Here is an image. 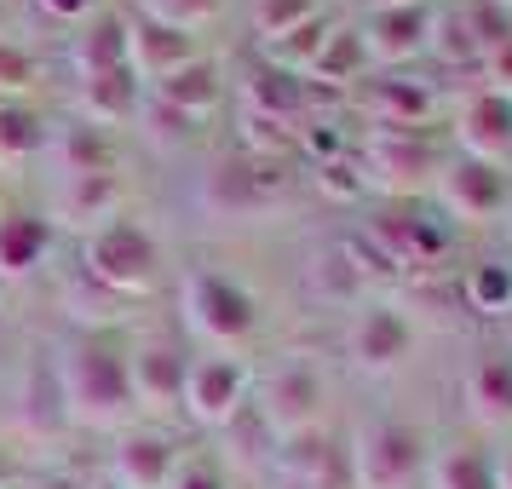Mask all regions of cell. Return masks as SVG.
<instances>
[{"label": "cell", "mask_w": 512, "mask_h": 489, "mask_svg": "<svg viewBox=\"0 0 512 489\" xmlns=\"http://www.w3.org/2000/svg\"><path fill=\"white\" fill-rule=\"evenodd\" d=\"M52 386H58V409L64 426L81 432H121L127 420L139 415L133 403V374H127V351L110 334H70L64 346L52 351Z\"/></svg>", "instance_id": "1"}, {"label": "cell", "mask_w": 512, "mask_h": 489, "mask_svg": "<svg viewBox=\"0 0 512 489\" xmlns=\"http://www.w3.org/2000/svg\"><path fill=\"white\" fill-rule=\"evenodd\" d=\"M346 461H351V489H420L432 443L415 420L369 415L357 420V432L346 438Z\"/></svg>", "instance_id": "2"}, {"label": "cell", "mask_w": 512, "mask_h": 489, "mask_svg": "<svg viewBox=\"0 0 512 489\" xmlns=\"http://www.w3.org/2000/svg\"><path fill=\"white\" fill-rule=\"evenodd\" d=\"M179 317L213 351H236L259 334V300L236 277L213 271V265L185 271V282H179Z\"/></svg>", "instance_id": "3"}, {"label": "cell", "mask_w": 512, "mask_h": 489, "mask_svg": "<svg viewBox=\"0 0 512 489\" xmlns=\"http://www.w3.org/2000/svg\"><path fill=\"white\" fill-rule=\"evenodd\" d=\"M81 271H87L98 288L121 294V300L150 294V288L162 282V242H156L150 225L116 213L110 225H98V231L81 236Z\"/></svg>", "instance_id": "4"}, {"label": "cell", "mask_w": 512, "mask_h": 489, "mask_svg": "<svg viewBox=\"0 0 512 489\" xmlns=\"http://www.w3.org/2000/svg\"><path fill=\"white\" fill-rule=\"evenodd\" d=\"M357 167H363V185L369 190H386L397 202H409V196L438 185L443 150L426 127H369Z\"/></svg>", "instance_id": "5"}, {"label": "cell", "mask_w": 512, "mask_h": 489, "mask_svg": "<svg viewBox=\"0 0 512 489\" xmlns=\"http://www.w3.org/2000/svg\"><path fill=\"white\" fill-rule=\"evenodd\" d=\"M254 409L265 415L271 438L277 443H294L305 432L323 426V409H328V380L311 357H288L277 369L265 374V386L254 392Z\"/></svg>", "instance_id": "6"}, {"label": "cell", "mask_w": 512, "mask_h": 489, "mask_svg": "<svg viewBox=\"0 0 512 489\" xmlns=\"http://www.w3.org/2000/svg\"><path fill=\"white\" fill-rule=\"evenodd\" d=\"M248 403V363L236 351H202L185 363V392H179V415L225 432L236 420V409Z\"/></svg>", "instance_id": "7"}, {"label": "cell", "mask_w": 512, "mask_h": 489, "mask_svg": "<svg viewBox=\"0 0 512 489\" xmlns=\"http://www.w3.org/2000/svg\"><path fill=\"white\" fill-rule=\"evenodd\" d=\"M432 196L443 202L449 219L489 225V219H507L512 208V173L495 162H478V156H443Z\"/></svg>", "instance_id": "8"}, {"label": "cell", "mask_w": 512, "mask_h": 489, "mask_svg": "<svg viewBox=\"0 0 512 489\" xmlns=\"http://www.w3.org/2000/svg\"><path fill=\"white\" fill-rule=\"evenodd\" d=\"M415 340H420L415 317L392 300H363L346 328V351L363 374H397L415 357Z\"/></svg>", "instance_id": "9"}, {"label": "cell", "mask_w": 512, "mask_h": 489, "mask_svg": "<svg viewBox=\"0 0 512 489\" xmlns=\"http://www.w3.org/2000/svg\"><path fill=\"white\" fill-rule=\"evenodd\" d=\"M185 363L190 351L173 340V334H144L139 346L127 351V374H133V403L162 415V409H179V392H185Z\"/></svg>", "instance_id": "10"}, {"label": "cell", "mask_w": 512, "mask_h": 489, "mask_svg": "<svg viewBox=\"0 0 512 489\" xmlns=\"http://www.w3.org/2000/svg\"><path fill=\"white\" fill-rule=\"evenodd\" d=\"M127 202V185H121V167L110 173H75V179H52V231L58 225H70V231H98V225H110Z\"/></svg>", "instance_id": "11"}, {"label": "cell", "mask_w": 512, "mask_h": 489, "mask_svg": "<svg viewBox=\"0 0 512 489\" xmlns=\"http://www.w3.org/2000/svg\"><path fill=\"white\" fill-rule=\"evenodd\" d=\"M369 236L380 242V254L392 259V265H443V259L455 254L449 219L420 213V208H397V213H386V219H374Z\"/></svg>", "instance_id": "12"}, {"label": "cell", "mask_w": 512, "mask_h": 489, "mask_svg": "<svg viewBox=\"0 0 512 489\" xmlns=\"http://www.w3.org/2000/svg\"><path fill=\"white\" fill-rule=\"evenodd\" d=\"M179 455H185V449H173V438H167L162 426H133V432H121L116 449H110L104 484H116V489H167Z\"/></svg>", "instance_id": "13"}, {"label": "cell", "mask_w": 512, "mask_h": 489, "mask_svg": "<svg viewBox=\"0 0 512 489\" xmlns=\"http://www.w3.org/2000/svg\"><path fill=\"white\" fill-rule=\"evenodd\" d=\"M455 144H461V156L507 167V156H512V93L507 87H478L466 98L461 116H455Z\"/></svg>", "instance_id": "14"}, {"label": "cell", "mask_w": 512, "mask_h": 489, "mask_svg": "<svg viewBox=\"0 0 512 489\" xmlns=\"http://www.w3.org/2000/svg\"><path fill=\"white\" fill-rule=\"evenodd\" d=\"M202 58V35L196 29H179V24H156V18H127V64L139 70V81H162V75L185 70Z\"/></svg>", "instance_id": "15"}, {"label": "cell", "mask_w": 512, "mask_h": 489, "mask_svg": "<svg viewBox=\"0 0 512 489\" xmlns=\"http://www.w3.org/2000/svg\"><path fill=\"white\" fill-rule=\"evenodd\" d=\"M432 6L420 0V6H369V18H363V41H369V58L374 64H409L420 52L432 47Z\"/></svg>", "instance_id": "16"}, {"label": "cell", "mask_w": 512, "mask_h": 489, "mask_svg": "<svg viewBox=\"0 0 512 489\" xmlns=\"http://www.w3.org/2000/svg\"><path fill=\"white\" fill-rule=\"evenodd\" d=\"M461 397L478 426H512V346L489 340L472 351V363L461 374Z\"/></svg>", "instance_id": "17"}, {"label": "cell", "mask_w": 512, "mask_h": 489, "mask_svg": "<svg viewBox=\"0 0 512 489\" xmlns=\"http://www.w3.org/2000/svg\"><path fill=\"white\" fill-rule=\"evenodd\" d=\"M236 98H242L248 116L282 121V127H305V116H311V81L294 75V70H277V64H265V58L242 75Z\"/></svg>", "instance_id": "18"}, {"label": "cell", "mask_w": 512, "mask_h": 489, "mask_svg": "<svg viewBox=\"0 0 512 489\" xmlns=\"http://www.w3.org/2000/svg\"><path fill=\"white\" fill-rule=\"evenodd\" d=\"M75 110L81 121H93L104 133H116V127H133L144 110V81L133 64H121V70H104V75H81V87H75Z\"/></svg>", "instance_id": "19"}, {"label": "cell", "mask_w": 512, "mask_h": 489, "mask_svg": "<svg viewBox=\"0 0 512 489\" xmlns=\"http://www.w3.org/2000/svg\"><path fill=\"white\" fill-rule=\"evenodd\" d=\"M52 242H58V231H52L47 213L0 208V282H29L47 265Z\"/></svg>", "instance_id": "20"}, {"label": "cell", "mask_w": 512, "mask_h": 489, "mask_svg": "<svg viewBox=\"0 0 512 489\" xmlns=\"http://www.w3.org/2000/svg\"><path fill=\"white\" fill-rule=\"evenodd\" d=\"M357 93H363L369 127H432V110H438L432 81L420 75H380V81H363Z\"/></svg>", "instance_id": "21"}, {"label": "cell", "mask_w": 512, "mask_h": 489, "mask_svg": "<svg viewBox=\"0 0 512 489\" xmlns=\"http://www.w3.org/2000/svg\"><path fill=\"white\" fill-rule=\"evenodd\" d=\"M52 162V179H75V173H110L116 167V139L93 127V121H52L47 127V150H41Z\"/></svg>", "instance_id": "22"}, {"label": "cell", "mask_w": 512, "mask_h": 489, "mask_svg": "<svg viewBox=\"0 0 512 489\" xmlns=\"http://www.w3.org/2000/svg\"><path fill=\"white\" fill-rule=\"evenodd\" d=\"M150 98H162L167 110H179V116L190 121H208L219 104H225V70H219V58H196V64H185V70L162 75V81H150L144 87Z\"/></svg>", "instance_id": "23"}, {"label": "cell", "mask_w": 512, "mask_h": 489, "mask_svg": "<svg viewBox=\"0 0 512 489\" xmlns=\"http://www.w3.org/2000/svg\"><path fill=\"white\" fill-rule=\"evenodd\" d=\"M369 70H374V58H369V41H363L357 24H334L323 52L305 64V75L323 81V87H334V93H357V87L369 81Z\"/></svg>", "instance_id": "24"}, {"label": "cell", "mask_w": 512, "mask_h": 489, "mask_svg": "<svg viewBox=\"0 0 512 489\" xmlns=\"http://www.w3.org/2000/svg\"><path fill=\"white\" fill-rule=\"evenodd\" d=\"M70 64H75V75L121 70V64H127V18L98 6L93 18L70 35Z\"/></svg>", "instance_id": "25"}, {"label": "cell", "mask_w": 512, "mask_h": 489, "mask_svg": "<svg viewBox=\"0 0 512 489\" xmlns=\"http://www.w3.org/2000/svg\"><path fill=\"white\" fill-rule=\"evenodd\" d=\"M426 489H495V449H484L478 438H455L432 449Z\"/></svg>", "instance_id": "26"}, {"label": "cell", "mask_w": 512, "mask_h": 489, "mask_svg": "<svg viewBox=\"0 0 512 489\" xmlns=\"http://www.w3.org/2000/svg\"><path fill=\"white\" fill-rule=\"evenodd\" d=\"M47 150V116L29 98H0V167H24Z\"/></svg>", "instance_id": "27"}, {"label": "cell", "mask_w": 512, "mask_h": 489, "mask_svg": "<svg viewBox=\"0 0 512 489\" xmlns=\"http://www.w3.org/2000/svg\"><path fill=\"white\" fill-rule=\"evenodd\" d=\"M461 300L478 317H512V259H472L461 277Z\"/></svg>", "instance_id": "28"}, {"label": "cell", "mask_w": 512, "mask_h": 489, "mask_svg": "<svg viewBox=\"0 0 512 489\" xmlns=\"http://www.w3.org/2000/svg\"><path fill=\"white\" fill-rule=\"evenodd\" d=\"M328 12H317L311 24H300V29H288V35H277V41H265V64H277V70H294V75H305V64L323 52V41H328Z\"/></svg>", "instance_id": "29"}, {"label": "cell", "mask_w": 512, "mask_h": 489, "mask_svg": "<svg viewBox=\"0 0 512 489\" xmlns=\"http://www.w3.org/2000/svg\"><path fill=\"white\" fill-rule=\"evenodd\" d=\"M317 12H323V0H254V6H248V24H254L259 47H265V41L288 35V29L311 24Z\"/></svg>", "instance_id": "30"}, {"label": "cell", "mask_w": 512, "mask_h": 489, "mask_svg": "<svg viewBox=\"0 0 512 489\" xmlns=\"http://www.w3.org/2000/svg\"><path fill=\"white\" fill-rule=\"evenodd\" d=\"M35 81H41V58H35L24 41L0 35V98H29Z\"/></svg>", "instance_id": "31"}, {"label": "cell", "mask_w": 512, "mask_h": 489, "mask_svg": "<svg viewBox=\"0 0 512 489\" xmlns=\"http://www.w3.org/2000/svg\"><path fill=\"white\" fill-rule=\"evenodd\" d=\"M139 127H144V139H150V144H162V150H173V144H190V139H196V127H202V121L179 116V110H167L162 98H150V93H144Z\"/></svg>", "instance_id": "32"}, {"label": "cell", "mask_w": 512, "mask_h": 489, "mask_svg": "<svg viewBox=\"0 0 512 489\" xmlns=\"http://www.w3.org/2000/svg\"><path fill=\"white\" fill-rule=\"evenodd\" d=\"M219 6L225 0H139L144 18H156V24H179V29H202L219 18Z\"/></svg>", "instance_id": "33"}, {"label": "cell", "mask_w": 512, "mask_h": 489, "mask_svg": "<svg viewBox=\"0 0 512 489\" xmlns=\"http://www.w3.org/2000/svg\"><path fill=\"white\" fill-rule=\"evenodd\" d=\"M438 58H449V64H461V58H472L478 64V41H472V29H466V12H443V18H432V47Z\"/></svg>", "instance_id": "34"}, {"label": "cell", "mask_w": 512, "mask_h": 489, "mask_svg": "<svg viewBox=\"0 0 512 489\" xmlns=\"http://www.w3.org/2000/svg\"><path fill=\"white\" fill-rule=\"evenodd\" d=\"M167 489H225V466L213 461V455H202V449H190V455H179Z\"/></svg>", "instance_id": "35"}, {"label": "cell", "mask_w": 512, "mask_h": 489, "mask_svg": "<svg viewBox=\"0 0 512 489\" xmlns=\"http://www.w3.org/2000/svg\"><path fill=\"white\" fill-rule=\"evenodd\" d=\"M478 70L489 75V87H507V93H512V35H507V41H495V47L478 58Z\"/></svg>", "instance_id": "36"}, {"label": "cell", "mask_w": 512, "mask_h": 489, "mask_svg": "<svg viewBox=\"0 0 512 489\" xmlns=\"http://www.w3.org/2000/svg\"><path fill=\"white\" fill-rule=\"evenodd\" d=\"M35 6L47 12L52 24H70V29H81L98 12V0H35Z\"/></svg>", "instance_id": "37"}, {"label": "cell", "mask_w": 512, "mask_h": 489, "mask_svg": "<svg viewBox=\"0 0 512 489\" xmlns=\"http://www.w3.org/2000/svg\"><path fill=\"white\" fill-rule=\"evenodd\" d=\"M495 489H512V443L495 455Z\"/></svg>", "instance_id": "38"}, {"label": "cell", "mask_w": 512, "mask_h": 489, "mask_svg": "<svg viewBox=\"0 0 512 489\" xmlns=\"http://www.w3.org/2000/svg\"><path fill=\"white\" fill-rule=\"evenodd\" d=\"M29 489H75L70 478H41V484H29Z\"/></svg>", "instance_id": "39"}, {"label": "cell", "mask_w": 512, "mask_h": 489, "mask_svg": "<svg viewBox=\"0 0 512 489\" xmlns=\"http://www.w3.org/2000/svg\"><path fill=\"white\" fill-rule=\"evenodd\" d=\"M369 6H420V0H369Z\"/></svg>", "instance_id": "40"}, {"label": "cell", "mask_w": 512, "mask_h": 489, "mask_svg": "<svg viewBox=\"0 0 512 489\" xmlns=\"http://www.w3.org/2000/svg\"><path fill=\"white\" fill-rule=\"evenodd\" d=\"M87 489H116V484H104V478H93V484H87Z\"/></svg>", "instance_id": "41"}, {"label": "cell", "mask_w": 512, "mask_h": 489, "mask_svg": "<svg viewBox=\"0 0 512 489\" xmlns=\"http://www.w3.org/2000/svg\"><path fill=\"white\" fill-rule=\"evenodd\" d=\"M6 478H12V466H6V461H0V484H6Z\"/></svg>", "instance_id": "42"}, {"label": "cell", "mask_w": 512, "mask_h": 489, "mask_svg": "<svg viewBox=\"0 0 512 489\" xmlns=\"http://www.w3.org/2000/svg\"><path fill=\"white\" fill-rule=\"evenodd\" d=\"M0 346H6V317H0Z\"/></svg>", "instance_id": "43"}, {"label": "cell", "mask_w": 512, "mask_h": 489, "mask_svg": "<svg viewBox=\"0 0 512 489\" xmlns=\"http://www.w3.org/2000/svg\"><path fill=\"white\" fill-rule=\"evenodd\" d=\"M495 6H507V12H512V0H495Z\"/></svg>", "instance_id": "44"}, {"label": "cell", "mask_w": 512, "mask_h": 489, "mask_svg": "<svg viewBox=\"0 0 512 489\" xmlns=\"http://www.w3.org/2000/svg\"><path fill=\"white\" fill-rule=\"evenodd\" d=\"M507 225H512V208H507Z\"/></svg>", "instance_id": "45"}, {"label": "cell", "mask_w": 512, "mask_h": 489, "mask_svg": "<svg viewBox=\"0 0 512 489\" xmlns=\"http://www.w3.org/2000/svg\"><path fill=\"white\" fill-rule=\"evenodd\" d=\"M0 12H6V0H0Z\"/></svg>", "instance_id": "46"}, {"label": "cell", "mask_w": 512, "mask_h": 489, "mask_svg": "<svg viewBox=\"0 0 512 489\" xmlns=\"http://www.w3.org/2000/svg\"><path fill=\"white\" fill-rule=\"evenodd\" d=\"M507 346H512V340H507Z\"/></svg>", "instance_id": "47"}]
</instances>
